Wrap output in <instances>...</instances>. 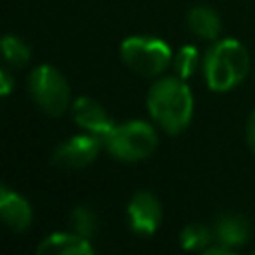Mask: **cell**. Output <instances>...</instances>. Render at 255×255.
Listing matches in <instances>:
<instances>
[{
	"label": "cell",
	"mask_w": 255,
	"mask_h": 255,
	"mask_svg": "<svg viewBox=\"0 0 255 255\" xmlns=\"http://www.w3.org/2000/svg\"><path fill=\"white\" fill-rule=\"evenodd\" d=\"M213 237L217 243H221L229 249L241 247L251 237L249 219L241 213H235V211L221 213L213 223Z\"/></svg>",
	"instance_id": "cell-9"
},
{
	"label": "cell",
	"mask_w": 255,
	"mask_h": 255,
	"mask_svg": "<svg viewBox=\"0 0 255 255\" xmlns=\"http://www.w3.org/2000/svg\"><path fill=\"white\" fill-rule=\"evenodd\" d=\"M36 251L40 255H92L94 247L90 239L78 235L76 231H56L44 237Z\"/></svg>",
	"instance_id": "cell-11"
},
{
	"label": "cell",
	"mask_w": 255,
	"mask_h": 255,
	"mask_svg": "<svg viewBox=\"0 0 255 255\" xmlns=\"http://www.w3.org/2000/svg\"><path fill=\"white\" fill-rule=\"evenodd\" d=\"M147 112L165 133H181L193 118V94L185 80L167 76L155 80L145 98Z\"/></svg>",
	"instance_id": "cell-1"
},
{
	"label": "cell",
	"mask_w": 255,
	"mask_h": 255,
	"mask_svg": "<svg viewBox=\"0 0 255 255\" xmlns=\"http://www.w3.org/2000/svg\"><path fill=\"white\" fill-rule=\"evenodd\" d=\"M2 54H4V60L10 66H18V68L20 66H26L30 62V58H32L30 46L22 38L12 36V34H8V36L2 38Z\"/></svg>",
	"instance_id": "cell-15"
},
{
	"label": "cell",
	"mask_w": 255,
	"mask_h": 255,
	"mask_svg": "<svg viewBox=\"0 0 255 255\" xmlns=\"http://www.w3.org/2000/svg\"><path fill=\"white\" fill-rule=\"evenodd\" d=\"M203 76L213 92L237 88L249 74V54L239 40H215L203 56Z\"/></svg>",
	"instance_id": "cell-2"
},
{
	"label": "cell",
	"mask_w": 255,
	"mask_h": 255,
	"mask_svg": "<svg viewBox=\"0 0 255 255\" xmlns=\"http://www.w3.org/2000/svg\"><path fill=\"white\" fill-rule=\"evenodd\" d=\"M0 215H2V221L6 223V227H10L16 233L26 231L34 217L32 205L28 203V199L22 197L20 193L8 189L6 185L0 189Z\"/></svg>",
	"instance_id": "cell-10"
},
{
	"label": "cell",
	"mask_w": 255,
	"mask_h": 255,
	"mask_svg": "<svg viewBox=\"0 0 255 255\" xmlns=\"http://www.w3.org/2000/svg\"><path fill=\"white\" fill-rule=\"evenodd\" d=\"M28 92H30V98L34 100V104L44 114H48L52 118H58L68 108H72L70 84H68L66 76L50 64L36 66L30 72Z\"/></svg>",
	"instance_id": "cell-4"
},
{
	"label": "cell",
	"mask_w": 255,
	"mask_h": 255,
	"mask_svg": "<svg viewBox=\"0 0 255 255\" xmlns=\"http://www.w3.org/2000/svg\"><path fill=\"white\" fill-rule=\"evenodd\" d=\"M122 62L135 74L145 78H155L165 72L173 62L171 48L151 36H129L120 46Z\"/></svg>",
	"instance_id": "cell-5"
},
{
	"label": "cell",
	"mask_w": 255,
	"mask_h": 255,
	"mask_svg": "<svg viewBox=\"0 0 255 255\" xmlns=\"http://www.w3.org/2000/svg\"><path fill=\"white\" fill-rule=\"evenodd\" d=\"M245 137H247V145H249V149L255 153V110L251 112V116H249V120H247Z\"/></svg>",
	"instance_id": "cell-18"
},
{
	"label": "cell",
	"mask_w": 255,
	"mask_h": 255,
	"mask_svg": "<svg viewBox=\"0 0 255 255\" xmlns=\"http://www.w3.org/2000/svg\"><path fill=\"white\" fill-rule=\"evenodd\" d=\"M199 64H201L199 52H197L195 46H189V44L181 46V48L175 52L173 62H171V66H173V70H175V76H179L181 80L191 78V76L197 72Z\"/></svg>",
	"instance_id": "cell-16"
},
{
	"label": "cell",
	"mask_w": 255,
	"mask_h": 255,
	"mask_svg": "<svg viewBox=\"0 0 255 255\" xmlns=\"http://www.w3.org/2000/svg\"><path fill=\"white\" fill-rule=\"evenodd\" d=\"M102 147V139L94 133L86 131L80 135H72L54 149L52 163L62 169H84L96 161Z\"/></svg>",
	"instance_id": "cell-6"
},
{
	"label": "cell",
	"mask_w": 255,
	"mask_h": 255,
	"mask_svg": "<svg viewBox=\"0 0 255 255\" xmlns=\"http://www.w3.org/2000/svg\"><path fill=\"white\" fill-rule=\"evenodd\" d=\"M70 227L78 235H82L86 239H92L100 229V221H98V215L92 209H88L86 205H78L70 213Z\"/></svg>",
	"instance_id": "cell-14"
},
{
	"label": "cell",
	"mask_w": 255,
	"mask_h": 255,
	"mask_svg": "<svg viewBox=\"0 0 255 255\" xmlns=\"http://www.w3.org/2000/svg\"><path fill=\"white\" fill-rule=\"evenodd\" d=\"M12 88H14L12 74H10L6 68H2V70H0V92H2V96H4V98H6V96H10Z\"/></svg>",
	"instance_id": "cell-17"
},
{
	"label": "cell",
	"mask_w": 255,
	"mask_h": 255,
	"mask_svg": "<svg viewBox=\"0 0 255 255\" xmlns=\"http://www.w3.org/2000/svg\"><path fill=\"white\" fill-rule=\"evenodd\" d=\"M104 149L116 159L126 163H135L147 159L157 147V131L149 122L129 120L116 124L112 131L102 139Z\"/></svg>",
	"instance_id": "cell-3"
},
{
	"label": "cell",
	"mask_w": 255,
	"mask_h": 255,
	"mask_svg": "<svg viewBox=\"0 0 255 255\" xmlns=\"http://www.w3.org/2000/svg\"><path fill=\"white\" fill-rule=\"evenodd\" d=\"M72 118L80 128H84L88 133L98 135L100 139H104L116 126L106 108L90 96H80L72 102Z\"/></svg>",
	"instance_id": "cell-8"
},
{
	"label": "cell",
	"mask_w": 255,
	"mask_h": 255,
	"mask_svg": "<svg viewBox=\"0 0 255 255\" xmlns=\"http://www.w3.org/2000/svg\"><path fill=\"white\" fill-rule=\"evenodd\" d=\"M187 26L189 30L201 38L215 42L221 34V18L219 14L209 6H195L187 12Z\"/></svg>",
	"instance_id": "cell-12"
},
{
	"label": "cell",
	"mask_w": 255,
	"mask_h": 255,
	"mask_svg": "<svg viewBox=\"0 0 255 255\" xmlns=\"http://www.w3.org/2000/svg\"><path fill=\"white\" fill-rule=\"evenodd\" d=\"M129 229L139 237H149L161 223V203L151 191H135L128 201Z\"/></svg>",
	"instance_id": "cell-7"
},
{
	"label": "cell",
	"mask_w": 255,
	"mask_h": 255,
	"mask_svg": "<svg viewBox=\"0 0 255 255\" xmlns=\"http://www.w3.org/2000/svg\"><path fill=\"white\" fill-rule=\"evenodd\" d=\"M211 241H215L213 227H207L203 223H189L179 233V243L187 251H205Z\"/></svg>",
	"instance_id": "cell-13"
}]
</instances>
